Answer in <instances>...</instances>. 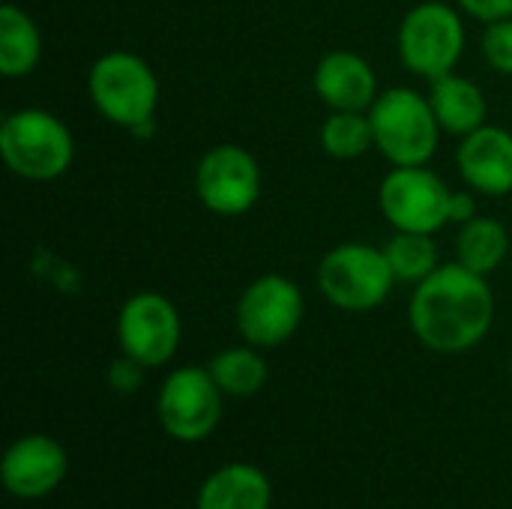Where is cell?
<instances>
[{"label": "cell", "instance_id": "52a82bcc", "mask_svg": "<svg viewBox=\"0 0 512 509\" xmlns=\"http://www.w3.org/2000/svg\"><path fill=\"white\" fill-rule=\"evenodd\" d=\"M222 402L225 393L207 366H180L156 393V420L168 438L198 444L222 423Z\"/></svg>", "mask_w": 512, "mask_h": 509}, {"label": "cell", "instance_id": "8992f818", "mask_svg": "<svg viewBox=\"0 0 512 509\" xmlns=\"http://www.w3.org/2000/svg\"><path fill=\"white\" fill-rule=\"evenodd\" d=\"M396 285L393 267L384 249L369 243H339L318 264L321 297L342 312H372L378 309Z\"/></svg>", "mask_w": 512, "mask_h": 509}, {"label": "cell", "instance_id": "2e32d148", "mask_svg": "<svg viewBox=\"0 0 512 509\" xmlns=\"http://www.w3.org/2000/svg\"><path fill=\"white\" fill-rule=\"evenodd\" d=\"M426 96L432 102V111H435L438 123H441V132L465 138L474 129L486 126V114H489L486 93L471 78L447 72V75L429 81Z\"/></svg>", "mask_w": 512, "mask_h": 509}, {"label": "cell", "instance_id": "e0dca14e", "mask_svg": "<svg viewBox=\"0 0 512 509\" xmlns=\"http://www.w3.org/2000/svg\"><path fill=\"white\" fill-rule=\"evenodd\" d=\"M42 60V33L36 21L18 6L3 3L0 9V72L6 78L30 75Z\"/></svg>", "mask_w": 512, "mask_h": 509}, {"label": "cell", "instance_id": "603a6c76", "mask_svg": "<svg viewBox=\"0 0 512 509\" xmlns=\"http://www.w3.org/2000/svg\"><path fill=\"white\" fill-rule=\"evenodd\" d=\"M144 372H147V366H141L138 360L120 354V357L111 360V366H108V387H111L114 393H120V396H132V393H138V387L144 384Z\"/></svg>", "mask_w": 512, "mask_h": 509}, {"label": "cell", "instance_id": "7a4b0ae2", "mask_svg": "<svg viewBox=\"0 0 512 509\" xmlns=\"http://www.w3.org/2000/svg\"><path fill=\"white\" fill-rule=\"evenodd\" d=\"M87 96L93 108L114 126L144 132L159 108V78L135 51H105L87 72Z\"/></svg>", "mask_w": 512, "mask_h": 509}, {"label": "cell", "instance_id": "d4e9b609", "mask_svg": "<svg viewBox=\"0 0 512 509\" xmlns=\"http://www.w3.org/2000/svg\"><path fill=\"white\" fill-rule=\"evenodd\" d=\"M474 216H480V207H477L474 192H453V201H450V222H453V225H465V222H471Z\"/></svg>", "mask_w": 512, "mask_h": 509}, {"label": "cell", "instance_id": "9a60e30c", "mask_svg": "<svg viewBox=\"0 0 512 509\" xmlns=\"http://www.w3.org/2000/svg\"><path fill=\"white\" fill-rule=\"evenodd\" d=\"M273 483L252 462L216 468L198 489L195 509H270Z\"/></svg>", "mask_w": 512, "mask_h": 509}, {"label": "cell", "instance_id": "484cf974", "mask_svg": "<svg viewBox=\"0 0 512 509\" xmlns=\"http://www.w3.org/2000/svg\"><path fill=\"white\" fill-rule=\"evenodd\" d=\"M510 375H512V354H510Z\"/></svg>", "mask_w": 512, "mask_h": 509}, {"label": "cell", "instance_id": "ac0fdd59", "mask_svg": "<svg viewBox=\"0 0 512 509\" xmlns=\"http://www.w3.org/2000/svg\"><path fill=\"white\" fill-rule=\"evenodd\" d=\"M510 252V234L495 216H474L459 225L456 234V261L480 276H492Z\"/></svg>", "mask_w": 512, "mask_h": 509}, {"label": "cell", "instance_id": "ba28073f", "mask_svg": "<svg viewBox=\"0 0 512 509\" xmlns=\"http://www.w3.org/2000/svg\"><path fill=\"white\" fill-rule=\"evenodd\" d=\"M453 189L429 165L390 168L378 186V207L393 231L438 234L450 225Z\"/></svg>", "mask_w": 512, "mask_h": 509}, {"label": "cell", "instance_id": "5bb4252c", "mask_svg": "<svg viewBox=\"0 0 512 509\" xmlns=\"http://www.w3.org/2000/svg\"><path fill=\"white\" fill-rule=\"evenodd\" d=\"M462 180L477 195H510L512 192V132L501 126H480L462 138L456 150Z\"/></svg>", "mask_w": 512, "mask_h": 509}, {"label": "cell", "instance_id": "8fae6325", "mask_svg": "<svg viewBox=\"0 0 512 509\" xmlns=\"http://www.w3.org/2000/svg\"><path fill=\"white\" fill-rule=\"evenodd\" d=\"M261 165L240 144L210 147L195 168V195L198 201L225 219L249 213L261 198Z\"/></svg>", "mask_w": 512, "mask_h": 509}, {"label": "cell", "instance_id": "30bf717a", "mask_svg": "<svg viewBox=\"0 0 512 509\" xmlns=\"http://www.w3.org/2000/svg\"><path fill=\"white\" fill-rule=\"evenodd\" d=\"M183 339V321L177 306L159 291L132 294L117 312L120 354L138 360L147 369H159L174 360Z\"/></svg>", "mask_w": 512, "mask_h": 509}, {"label": "cell", "instance_id": "3957f363", "mask_svg": "<svg viewBox=\"0 0 512 509\" xmlns=\"http://www.w3.org/2000/svg\"><path fill=\"white\" fill-rule=\"evenodd\" d=\"M0 156L15 177L51 183L69 171L75 138L57 114L45 108H18L0 123Z\"/></svg>", "mask_w": 512, "mask_h": 509}, {"label": "cell", "instance_id": "d6986e66", "mask_svg": "<svg viewBox=\"0 0 512 509\" xmlns=\"http://www.w3.org/2000/svg\"><path fill=\"white\" fill-rule=\"evenodd\" d=\"M213 381L219 384V390L231 399H249L255 393L264 390L267 384V360L261 354V348L255 345H234L219 351L210 363H207Z\"/></svg>", "mask_w": 512, "mask_h": 509}, {"label": "cell", "instance_id": "44dd1931", "mask_svg": "<svg viewBox=\"0 0 512 509\" xmlns=\"http://www.w3.org/2000/svg\"><path fill=\"white\" fill-rule=\"evenodd\" d=\"M435 234H411V231H393V237L384 243V255L393 267L396 282L420 285L426 276H432L438 261V246L432 240Z\"/></svg>", "mask_w": 512, "mask_h": 509}, {"label": "cell", "instance_id": "7c38bea8", "mask_svg": "<svg viewBox=\"0 0 512 509\" xmlns=\"http://www.w3.org/2000/svg\"><path fill=\"white\" fill-rule=\"evenodd\" d=\"M69 471V456L63 444L51 435H24L9 444L0 462L3 489L18 501L48 498Z\"/></svg>", "mask_w": 512, "mask_h": 509}, {"label": "cell", "instance_id": "9c48e42d", "mask_svg": "<svg viewBox=\"0 0 512 509\" xmlns=\"http://www.w3.org/2000/svg\"><path fill=\"white\" fill-rule=\"evenodd\" d=\"M306 315L303 291L294 279L279 273H264L255 282L246 285V291L237 300V330L243 342L267 351L279 348L300 330Z\"/></svg>", "mask_w": 512, "mask_h": 509}, {"label": "cell", "instance_id": "277c9868", "mask_svg": "<svg viewBox=\"0 0 512 509\" xmlns=\"http://www.w3.org/2000/svg\"><path fill=\"white\" fill-rule=\"evenodd\" d=\"M375 150L393 165H429L438 153L441 123L429 96L411 87H390L378 93L369 108Z\"/></svg>", "mask_w": 512, "mask_h": 509}, {"label": "cell", "instance_id": "ffe728a7", "mask_svg": "<svg viewBox=\"0 0 512 509\" xmlns=\"http://www.w3.org/2000/svg\"><path fill=\"white\" fill-rule=\"evenodd\" d=\"M321 147L339 162L366 156L375 147L369 111H330L321 123Z\"/></svg>", "mask_w": 512, "mask_h": 509}, {"label": "cell", "instance_id": "6da1fadb", "mask_svg": "<svg viewBox=\"0 0 512 509\" xmlns=\"http://www.w3.org/2000/svg\"><path fill=\"white\" fill-rule=\"evenodd\" d=\"M408 321L417 342L435 354H465L477 348L495 324L489 276H480L459 261L441 264L414 285Z\"/></svg>", "mask_w": 512, "mask_h": 509}, {"label": "cell", "instance_id": "7402d4cb", "mask_svg": "<svg viewBox=\"0 0 512 509\" xmlns=\"http://www.w3.org/2000/svg\"><path fill=\"white\" fill-rule=\"evenodd\" d=\"M480 48H483L486 63L495 72L510 75L512 78V18L486 24L483 39H480Z\"/></svg>", "mask_w": 512, "mask_h": 509}, {"label": "cell", "instance_id": "4fadbf2b", "mask_svg": "<svg viewBox=\"0 0 512 509\" xmlns=\"http://www.w3.org/2000/svg\"><path fill=\"white\" fill-rule=\"evenodd\" d=\"M312 87L330 111H369L381 93L372 63L348 48L327 51L315 63Z\"/></svg>", "mask_w": 512, "mask_h": 509}, {"label": "cell", "instance_id": "5b68a950", "mask_svg": "<svg viewBox=\"0 0 512 509\" xmlns=\"http://www.w3.org/2000/svg\"><path fill=\"white\" fill-rule=\"evenodd\" d=\"M465 39V21L456 6L444 0H420L399 24L396 51L408 72L435 81L456 72L465 54Z\"/></svg>", "mask_w": 512, "mask_h": 509}, {"label": "cell", "instance_id": "cb8c5ba5", "mask_svg": "<svg viewBox=\"0 0 512 509\" xmlns=\"http://www.w3.org/2000/svg\"><path fill=\"white\" fill-rule=\"evenodd\" d=\"M456 6L483 24L512 18V0H456Z\"/></svg>", "mask_w": 512, "mask_h": 509}]
</instances>
